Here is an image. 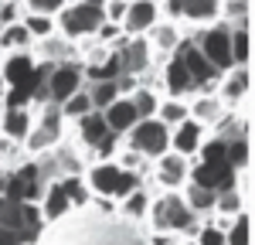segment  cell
Here are the masks:
<instances>
[{
  "mask_svg": "<svg viewBox=\"0 0 255 245\" xmlns=\"http://www.w3.org/2000/svg\"><path fill=\"white\" fill-rule=\"evenodd\" d=\"M146 222L153 225V232H157V235H180V239H194L201 218L191 211V204L184 201V194H180V191H160L157 198H150Z\"/></svg>",
  "mask_w": 255,
  "mask_h": 245,
  "instance_id": "6da1fadb",
  "label": "cell"
},
{
  "mask_svg": "<svg viewBox=\"0 0 255 245\" xmlns=\"http://www.w3.org/2000/svg\"><path fill=\"white\" fill-rule=\"evenodd\" d=\"M68 133V120L61 116V106L58 102H41V109L34 113V122L24 136V153L34 157V153H44V150H55Z\"/></svg>",
  "mask_w": 255,
  "mask_h": 245,
  "instance_id": "7a4b0ae2",
  "label": "cell"
},
{
  "mask_svg": "<svg viewBox=\"0 0 255 245\" xmlns=\"http://www.w3.org/2000/svg\"><path fill=\"white\" fill-rule=\"evenodd\" d=\"M123 146L143 153L146 160H157L160 153L170 150V126L160 122L157 116H146V120H136L126 133H123Z\"/></svg>",
  "mask_w": 255,
  "mask_h": 245,
  "instance_id": "3957f363",
  "label": "cell"
},
{
  "mask_svg": "<svg viewBox=\"0 0 255 245\" xmlns=\"http://www.w3.org/2000/svg\"><path fill=\"white\" fill-rule=\"evenodd\" d=\"M102 7H92V3H82V0H68L55 14V27L58 34H65L68 41H79V38H89L96 34V27L102 24Z\"/></svg>",
  "mask_w": 255,
  "mask_h": 245,
  "instance_id": "277c9868",
  "label": "cell"
},
{
  "mask_svg": "<svg viewBox=\"0 0 255 245\" xmlns=\"http://www.w3.org/2000/svg\"><path fill=\"white\" fill-rule=\"evenodd\" d=\"M82 85H85V75H82L79 58H68L44 68V99L48 102H65L72 92H79Z\"/></svg>",
  "mask_w": 255,
  "mask_h": 245,
  "instance_id": "5b68a950",
  "label": "cell"
},
{
  "mask_svg": "<svg viewBox=\"0 0 255 245\" xmlns=\"http://www.w3.org/2000/svg\"><path fill=\"white\" fill-rule=\"evenodd\" d=\"M197 48H201V55L215 65V72H228L235 61H232V38H228V27L215 20V24H208V27H197Z\"/></svg>",
  "mask_w": 255,
  "mask_h": 245,
  "instance_id": "8992f818",
  "label": "cell"
},
{
  "mask_svg": "<svg viewBox=\"0 0 255 245\" xmlns=\"http://www.w3.org/2000/svg\"><path fill=\"white\" fill-rule=\"evenodd\" d=\"M252 92V65H232L228 72H221L215 82V96L228 109H238Z\"/></svg>",
  "mask_w": 255,
  "mask_h": 245,
  "instance_id": "52a82bcc",
  "label": "cell"
},
{
  "mask_svg": "<svg viewBox=\"0 0 255 245\" xmlns=\"http://www.w3.org/2000/svg\"><path fill=\"white\" fill-rule=\"evenodd\" d=\"M187 177H191V160L184 153L167 150L153 160V181H157L160 191H180L187 184Z\"/></svg>",
  "mask_w": 255,
  "mask_h": 245,
  "instance_id": "ba28073f",
  "label": "cell"
},
{
  "mask_svg": "<svg viewBox=\"0 0 255 245\" xmlns=\"http://www.w3.org/2000/svg\"><path fill=\"white\" fill-rule=\"evenodd\" d=\"M204 140H208V126L197 122L194 116H187V120H180L177 126H170V150L174 153H184L187 160L197 157V150L204 146Z\"/></svg>",
  "mask_w": 255,
  "mask_h": 245,
  "instance_id": "9c48e42d",
  "label": "cell"
},
{
  "mask_svg": "<svg viewBox=\"0 0 255 245\" xmlns=\"http://www.w3.org/2000/svg\"><path fill=\"white\" fill-rule=\"evenodd\" d=\"M116 51H119V61H123V72L139 75V79H143L146 72H153V48H150L146 34H139V38H126Z\"/></svg>",
  "mask_w": 255,
  "mask_h": 245,
  "instance_id": "30bf717a",
  "label": "cell"
},
{
  "mask_svg": "<svg viewBox=\"0 0 255 245\" xmlns=\"http://www.w3.org/2000/svg\"><path fill=\"white\" fill-rule=\"evenodd\" d=\"M160 20V3L157 0H133V3H126V17H123V34H129V38H139V34H146L153 24Z\"/></svg>",
  "mask_w": 255,
  "mask_h": 245,
  "instance_id": "8fae6325",
  "label": "cell"
},
{
  "mask_svg": "<svg viewBox=\"0 0 255 245\" xmlns=\"http://www.w3.org/2000/svg\"><path fill=\"white\" fill-rule=\"evenodd\" d=\"M119 181H123V167H119L116 160H92L89 167H85V184H89L92 194L113 198Z\"/></svg>",
  "mask_w": 255,
  "mask_h": 245,
  "instance_id": "7c38bea8",
  "label": "cell"
},
{
  "mask_svg": "<svg viewBox=\"0 0 255 245\" xmlns=\"http://www.w3.org/2000/svg\"><path fill=\"white\" fill-rule=\"evenodd\" d=\"M31 55L38 65H58V61H68V58H79L75 51V41H68L65 34H48V38H38L31 44Z\"/></svg>",
  "mask_w": 255,
  "mask_h": 245,
  "instance_id": "4fadbf2b",
  "label": "cell"
},
{
  "mask_svg": "<svg viewBox=\"0 0 255 245\" xmlns=\"http://www.w3.org/2000/svg\"><path fill=\"white\" fill-rule=\"evenodd\" d=\"M180 38H184L180 24H177V20L160 17L157 24L146 31V41H150V48H153V65H160L163 58H170V55H174V48L180 44Z\"/></svg>",
  "mask_w": 255,
  "mask_h": 245,
  "instance_id": "5bb4252c",
  "label": "cell"
},
{
  "mask_svg": "<svg viewBox=\"0 0 255 245\" xmlns=\"http://www.w3.org/2000/svg\"><path fill=\"white\" fill-rule=\"evenodd\" d=\"M31 122H34V109H27V106H3L0 109V133L10 140L24 143Z\"/></svg>",
  "mask_w": 255,
  "mask_h": 245,
  "instance_id": "9a60e30c",
  "label": "cell"
},
{
  "mask_svg": "<svg viewBox=\"0 0 255 245\" xmlns=\"http://www.w3.org/2000/svg\"><path fill=\"white\" fill-rule=\"evenodd\" d=\"M187 109H191V116H194L197 122H204L208 129L228 113V106L218 99L215 92H194V96H187Z\"/></svg>",
  "mask_w": 255,
  "mask_h": 245,
  "instance_id": "2e32d148",
  "label": "cell"
},
{
  "mask_svg": "<svg viewBox=\"0 0 255 245\" xmlns=\"http://www.w3.org/2000/svg\"><path fill=\"white\" fill-rule=\"evenodd\" d=\"M102 120H106V126H109V133L123 136L139 116H136V109H133V99H129V96H116V99L102 109Z\"/></svg>",
  "mask_w": 255,
  "mask_h": 245,
  "instance_id": "e0dca14e",
  "label": "cell"
},
{
  "mask_svg": "<svg viewBox=\"0 0 255 245\" xmlns=\"http://www.w3.org/2000/svg\"><path fill=\"white\" fill-rule=\"evenodd\" d=\"M41 191H44V194H41L38 208H41V218H44V222H58V218H65V215L72 211V201H68L61 181H48Z\"/></svg>",
  "mask_w": 255,
  "mask_h": 245,
  "instance_id": "ac0fdd59",
  "label": "cell"
},
{
  "mask_svg": "<svg viewBox=\"0 0 255 245\" xmlns=\"http://www.w3.org/2000/svg\"><path fill=\"white\" fill-rule=\"evenodd\" d=\"M72 126H75V140H79V146H85V150H92V146L109 133V126H106V120H102V113H99V109L79 116Z\"/></svg>",
  "mask_w": 255,
  "mask_h": 245,
  "instance_id": "d6986e66",
  "label": "cell"
},
{
  "mask_svg": "<svg viewBox=\"0 0 255 245\" xmlns=\"http://www.w3.org/2000/svg\"><path fill=\"white\" fill-rule=\"evenodd\" d=\"M218 20L225 27H252V0H221Z\"/></svg>",
  "mask_w": 255,
  "mask_h": 245,
  "instance_id": "ffe728a7",
  "label": "cell"
},
{
  "mask_svg": "<svg viewBox=\"0 0 255 245\" xmlns=\"http://www.w3.org/2000/svg\"><path fill=\"white\" fill-rule=\"evenodd\" d=\"M180 194H184V201L191 204V211H194L197 218H211V211H215V194L218 191H211V187H201V184L187 181L184 187H180Z\"/></svg>",
  "mask_w": 255,
  "mask_h": 245,
  "instance_id": "44dd1931",
  "label": "cell"
},
{
  "mask_svg": "<svg viewBox=\"0 0 255 245\" xmlns=\"http://www.w3.org/2000/svg\"><path fill=\"white\" fill-rule=\"evenodd\" d=\"M116 211L129 222H146V211H150V194L146 187H133L129 194H123L116 201Z\"/></svg>",
  "mask_w": 255,
  "mask_h": 245,
  "instance_id": "7402d4cb",
  "label": "cell"
},
{
  "mask_svg": "<svg viewBox=\"0 0 255 245\" xmlns=\"http://www.w3.org/2000/svg\"><path fill=\"white\" fill-rule=\"evenodd\" d=\"M34 38L27 34V27L14 20V24H3L0 27V55H10V51H31Z\"/></svg>",
  "mask_w": 255,
  "mask_h": 245,
  "instance_id": "603a6c76",
  "label": "cell"
},
{
  "mask_svg": "<svg viewBox=\"0 0 255 245\" xmlns=\"http://www.w3.org/2000/svg\"><path fill=\"white\" fill-rule=\"evenodd\" d=\"M191 109H187V96H163L160 92V106H157V120L167 126H177L180 120H187Z\"/></svg>",
  "mask_w": 255,
  "mask_h": 245,
  "instance_id": "cb8c5ba5",
  "label": "cell"
},
{
  "mask_svg": "<svg viewBox=\"0 0 255 245\" xmlns=\"http://www.w3.org/2000/svg\"><path fill=\"white\" fill-rule=\"evenodd\" d=\"M129 99H133V109H136V116H139V120H146V116H157V106H160V89L146 85V82H139L136 89L129 92Z\"/></svg>",
  "mask_w": 255,
  "mask_h": 245,
  "instance_id": "d4e9b609",
  "label": "cell"
},
{
  "mask_svg": "<svg viewBox=\"0 0 255 245\" xmlns=\"http://www.w3.org/2000/svg\"><path fill=\"white\" fill-rule=\"evenodd\" d=\"M225 239L228 245H252V211H238L232 215V222L225 225Z\"/></svg>",
  "mask_w": 255,
  "mask_h": 245,
  "instance_id": "484cf974",
  "label": "cell"
},
{
  "mask_svg": "<svg viewBox=\"0 0 255 245\" xmlns=\"http://www.w3.org/2000/svg\"><path fill=\"white\" fill-rule=\"evenodd\" d=\"M225 160L232 163V170L252 167V143H249V136H232V140H225Z\"/></svg>",
  "mask_w": 255,
  "mask_h": 245,
  "instance_id": "4316f807",
  "label": "cell"
},
{
  "mask_svg": "<svg viewBox=\"0 0 255 245\" xmlns=\"http://www.w3.org/2000/svg\"><path fill=\"white\" fill-rule=\"evenodd\" d=\"M228 38H232V61L252 65V27H228Z\"/></svg>",
  "mask_w": 255,
  "mask_h": 245,
  "instance_id": "83f0119b",
  "label": "cell"
},
{
  "mask_svg": "<svg viewBox=\"0 0 255 245\" xmlns=\"http://www.w3.org/2000/svg\"><path fill=\"white\" fill-rule=\"evenodd\" d=\"M85 92H89V99H92V109L102 113V109L119 96V85H116V79H99V82H85Z\"/></svg>",
  "mask_w": 255,
  "mask_h": 245,
  "instance_id": "f1b7e54d",
  "label": "cell"
},
{
  "mask_svg": "<svg viewBox=\"0 0 255 245\" xmlns=\"http://www.w3.org/2000/svg\"><path fill=\"white\" fill-rule=\"evenodd\" d=\"M20 24L27 27V34H31L34 41L48 38V34H55V31H58L51 14H34V10H24V14H20Z\"/></svg>",
  "mask_w": 255,
  "mask_h": 245,
  "instance_id": "f546056e",
  "label": "cell"
},
{
  "mask_svg": "<svg viewBox=\"0 0 255 245\" xmlns=\"http://www.w3.org/2000/svg\"><path fill=\"white\" fill-rule=\"evenodd\" d=\"M61 106V116L68 122H75L79 116H85V113H92V99H89V92H85V85H82L79 92H72L65 102H58Z\"/></svg>",
  "mask_w": 255,
  "mask_h": 245,
  "instance_id": "4dcf8cb0",
  "label": "cell"
},
{
  "mask_svg": "<svg viewBox=\"0 0 255 245\" xmlns=\"http://www.w3.org/2000/svg\"><path fill=\"white\" fill-rule=\"evenodd\" d=\"M58 181H61V187H65L72 208H82V204L92 198V191H89V184L82 181V174H65V177H58Z\"/></svg>",
  "mask_w": 255,
  "mask_h": 245,
  "instance_id": "1f68e13d",
  "label": "cell"
},
{
  "mask_svg": "<svg viewBox=\"0 0 255 245\" xmlns=\"http://www.w3.org/2000/svg\"><path fill=\"white\" fill-rule=\"evenodd\" d=\"M194 242L197 245H228V239H225L221 225H215L211 218H201V225H197V232H194Z\"/></svg>",
  "mask_w": 255,
  "mask_h": 245,
  "instance_id": "d6a6232c",
  "label": "cell"
},
{
  "mask_svg": "<svg viewBox=\"0 0 255 245\" xmlns=\"http://www.w3.org/2000/svg\"><path fill=\"white\" fill-rule=\"evenodd\" d=\"M65 3H68V0H20V7H24V10H34V14H51V17L58 14Z\"/></svg>",
  "mask_w": 255,
  "mask_h": 245,
  "instance_id": "836d02e7",
  "label": "cell"
},
{
  "mask_svg": "<svg viewBox=\"0 0 255 245\" xmlns=\"http://www.w3.org/2000/svg\"><path fill=\"white\" fill-rule=\"evenodd\" d=\"M102 17L113 20V24H123V17H126V0H106L102 3Z\"/></svg>",
  "mask_w": 255,
  "mask_h": 245,
  "instance_id": "e575fe53",
  "label": "cell"
},
{
  "mask_svg": "<svg viewBox=\"0 0 255 245\" xmlns=\"http://www.w3.org/2000/svg\"><path fill=\"white\" fill-rule=\"evenodd\" d=\"M180 245H197V242L194 239H180Z\"/></svg>",
  "mask_w": 255,
  "mask_h": 245,
  "instance_id": "d590c367",
  "label": "cell"
},
{
  "mask_svg": "<svg viewBox=\"0 0 255 245\" xmlns=\"http://www.w3.org/2000/svg\"><path fill=\"white\" fill-rule=\"evenodd\" d=\"M126 3H133V0H126Z\"/></svg>",
  "mask_w": 255,
  "mask_h": 245,
  "instance_id": "8d00e7d4",
  "label": "cell"
},
{
  "mask_svg": "<svg viewBox=\"0 0 255 245\" xmlns=\"http://www.w3.org/2000/svg\"><path fill=\"white\" fill-rule=\"evenodd\" d=\"M0 27H3V24H0Z\"/></svg>",
  "mask_w": 255,
  "mask_h": 245,
  "instance_id": "74e56055",
  "label": "cell"
},
{
  "mask_svg": "<svg viewBox=\"0 0 255 245\" xmlns=\"http://www.w3.org/2000/svg\"><path fill=\"white\" fill-rule=\"evenodd\" d=\"M17 245H20V242H17Z\"/></svg>",
  "mask_w": 255,
  "mask_h": 245,
  "instance_id": "f35d334b",
  "label": "cell"
}]
</instances>
